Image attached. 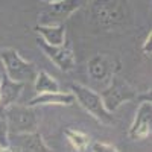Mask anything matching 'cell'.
I'll return each instance as SVG.
<instances>
[{
  "label": "cell",
  "instance_id": "obj_21",
  "mask_svg": "<svg viewBox=\"0 0 152 152\" xmlns=\"http://www.w3.org/2000/svg\"><path fill=\"white\" fill-rule=\"evenodd\" d=\"M0 78H2V67H0ZM0 119H3V113L0 110Z\"/></svg>",
  "mask_w": 152,
  "mask_h": 152
},
{
  "label": "cell",
  "instance_id": "obj_17",
  "mask_svg": "<svg viewBox=\"0 0 152 152\" xmlns=\"http://www.w3.org/2000/svg\"><path fill=\"white\" fill-rule=\"evenodd\" d=\"M0 146L2 148L9 146V134H8L5 119H0Z\"/></svg>",
  "mask_w": 152,
  "mask_h": 152
},
{
  "label": "cell",
  "instance_id": "obj_10",
  "mask_svg": "<svg viewBox=\"0 0 152 152\" xmlns=\"http://www.w3.org/2000/svg\"><path fill=\"white\" fill-rule=\"evenodd\" d=\"M9 137H12V140L9 138V146H12L17 152H53L38 131Z\"/></svg>",
  "mask_w": 152,
  "mask_h": 152
},
{
  "label": "cell",
  "instance_id": "obj_12",
  "mask_svg": "<svg viewBox=\"0 0 152 152\" xmlns=\"http://www.w3.org/2000/svg\"><path fill=\"white\" fill-rule=\"evenodd\" d=\"M75 104V97L70 91H50V93H41L35 94L29 104L31 107L38 105H56V107H70Z\"/></svg>",
  "mask_w": 152,
  "mask_h": 152
},
{
  "label": "cell",
  "instance_id": "obj_8",
  "mask_svg": "<svg viewBox=\"0 0 152 152\" xmlns=\"http://www.w3.org/2000/svg\"><path fill=\"white\" fill-rule=\"evenodd\" d=\"M38 46L61 72H72L76 67V58L70 41H66L61 46H49L38 38Z\"/></svg>",
  "mask_w": 152,
  "mask_h": 152
},
{
  "label": "cell",
  "instance_id": "obj_19",
  "mask_svg": "<svg viewBox=\"0 0 152 152\" xmlns=\"http://www.w3.org/2000/svg\"><path fill=\"white\" fill-rule=\"evenodd\" d=\"M0 152H17V151L12 148V146H5V148L0 149Z\"/></svg>",
  "mask_w": 152,
  "mask_h": 152
},
{
  "label": "cell",
  "instance_id": "obj_5",
  "mask_svg": "<svg viewBox=\"0 0 152 152\" xmlns=\"http://www.w3.org/2000/svg\"><path fill=\"white\" fill-rule=\"evenodd\" d=\"M99 94L107 111H110L111 114L114 111H117L125 102H129V100H134L137 97L135 88L131 87L125 79L119 78L117 75L113 76Z\"/></svg>",
  "mask_w": 152,
  "mask_h": 152
},
{
  "label": "cell",
  "instance_id": "obj_16",
  "mask_svg": "<svg viewBox=\"0 0 152 152\" xmlns=\"http://www.w3.org/2000/svg\"><path fill=\"white\" fill-rule=\"evenodd\" d=\"M91 152H119V149L116 146H113L110 143H104V142H94L90 145Z\"/></svg>",
  "mask_w": 152,
  "mask_h": 152
},
{
  "label": "cell",
  "instance_id": "obj_15",
  "mask_svg": "<svg viewBox=\"0 0 152 152\" xmlns=\"http://www.w3.org/2000/svg\"><path fill=\"white\" fill-rule=\"evenodd\" d=\"M64 135L67 138L69 145L76 151V152H85L91 145V138L88 134L79 131V129H75V128H67L64 131Z\"/></svg>",
  "mask_w": 152,
  "mask_h": 152
},
{
  "label": "cell",
  "instance_id": "obj_18",
  "mask_svg": "<svg viewBox=\"0 0 152 152\" xmlns=\"http://www.w3.org/2000/svg\"><path fill=\"white\" fill-rule=\"evenodd\" d=\"M142 52L146 58H151V53H152V32H149L143 41V46H142Z\"/></svg>",
  "mask_w": 152,
  "mask_h": 152
},
{
  "label": "cell",
  "instance_id": "obj_20",
  "mask_svg": "<svg viewBox=\"0 0 152 152\" xmlns=\"http://www.w3.org/2000/svg\"><path fill=\"white\" fill-rule=\"evenodd\" d=\"M41 2H46V3H49V5H53V3L61 2V0H41Z\"/></svg>",
  "mask_w": 152,
  "mask_h": 152
},
{
  "label": "cell",
  "instance_id": "obj_4",
  "mask_svg": "<svg viewBox=\"0 0 152 152\" xmlns=\"http://www.w3.org/2000/svg\"><path fill=\"white\" fill-rule=\"evenodd\" d=\"M70 93L75 97V102H78L93 119H96L99 123L102 125H113L114 117L110 111H107L100 94L97 91H94L93 88L85 87L81 84H72L70 85Z\"/></svg>",
  "mask_w": 152,
  "mask_h": 152
},
{
  "label": "cell",
  "instance_id": "obj_23",
  "mask_svg": "<svg viewBox=\"0 0 152 152\" xmlns=\"http://www.w3.org/2000/svg\"><path fill=\"white\" fill-rule=\"evenodd\" d=\"M149 2H151V0H149Z\"/></svg>",
  "mask_w": 152,
  "mask_h": 152
},
{
  "label": "cell",
  "instance_id": "obj_14",
  "mask_svg": "<svg viewBox=\"0 0 152 152\" xmlns=\"http://www.w3.org/2000/svg\"><path fill=\"white\" fill-rule=\"evenodd\" d=\"M34 88L37 94L41 93H50V91H59V84L50 73L46 70L37 72L35 79H34Z\"/></svg>",
  "mask_w": 152,
  "mask_h": 152
},
{
  "label": "cell",
  "instance_id": "obj_3",
  "mask_svg": "<svg viewBox=\"0 0 152 152\" xmlns=\"http://www.w3.org/2000/svg\"><path fill=\"white\" fill-rule=\"evenodd\" d=\"M0 62L3 66V73L11 81L20 84L34 81L38 72L34 62L24 59L18 53V50L12 47H5L0 50Z\"/></svg>",
  "mask_w": 152,
  "mask_h": 152
},
{
  "label": "cell",
  "instance_id": "obj_11",
  "mask_svg": "<svg viewBox=\"0 0 152 152\" xmlns=\"http://www.w3.org/2000/svg\"><path fill=\"white\" fill-rule=\"evenodd\" d=\"M23 88H24V84L11 81L2 72V78H0V110H2V113H5V110L9 105L17 102Z\"/></svg>",
  "mask_w": 152,
  "mask_h": 152
},
{
  "label": "cell",
  "instance_id": "obj_1",
  "mask_svg": "<svg viewBox=\"0 0 152 152\" xmlns=\"http://www.w3.org/2000/svg\"><path fill=\"white\" fill-rule=\"evenodd\" d=\"M91 21L102 31H113L125 24L128 8L125 0H94L90 6Z\"/></svg>",
  "mask_w": 152,
  "mask_h": 152
},
{
  "label": "cell",
  "instance_id": "obj_13",
  "mask_svg": "<svg viewBox=\"0 0 152 152\" xmlns=\"http://www.w3.org/2000/svg\"><path fill=\"white\" fill-rule=\"evenodd\" d=\"M34 31L40 35V40L49 46H61L67 41L64 24H37Z\"/></svg>",
  "mask_w": 152,
  "mask_h": 152
},
{
  "label": "cell",
  "instance_id": "obj_22",
  "mask_svg": "<svg viewBox=\"0 0 152 152\" xmlns=\"http://www.w3.org/2000/svg\"><path fill=\"white\" fill-rule=\"evenodd\" d=\"M0 149H2V146H0Z\"/></svg>",
  "mask_w": 152,
  "mask_h": 152
},
{
  "label": "cell",
  "instance_id": "obj_2",
  "mask_svg": "<svg viewBox=\"0 0 152 152\" xmlns=\"http://www.w3.org/2000/svg\"><path fill=\"white\" fill-rule=\"evenodd\" d=\"M3 119L6 122L9 135H20L38 131V117L35 107L15 102L5 110Z\"/></svg>",
  "mask_w": 152,
  "mask_h": 152
},
{
  "label": "cell",
  "instance_id": "obj_7",
  "mask_svg": "<svg viewBox=\"0 0 152 152\" xmlns=\"http://www.w3.org/2000/svg\"><path fill=\"white\" fill-rule=\"evenodd\" d=\"M151 132H152V104H151V93H149L138 104L134 120L129 126L128 135L131 140L137 142L151 137Z\"/></svg>",
  "mask_w": 152,
  "mask_h": 152
},
{
  "label": "cell",
  "instance_id": "obj_6",
  "mask_svg": "<svg viewBox=\"0 0 152 152\" xmlns=\"http://www.w3.org/2000/svg\"><path fill=\"white\" fill-rule=\"evenodd\" d=\"M120 70V62L110 53H97L87 64V73L91 81L107 85L114 75Z\"/></svg>",
  "mask_w": 152,
  "mask_h": 152
},
{
  "label": "cell",
  "instance_id": "obj_9",
  "mask_svg": "<svg viewBox=\"0 0 152 152\" xmlns=\"http://www.w3.org/2000/svg\"><path fill=\"white\" fill-rule=\"evenodd\" d=\"M88 0H61L58 3L50 5V8L41 12L40 24H64V21L78 9L85 6Z\"/></svg>",
  "mask_w": 152,
  "mask_h": 152
}]
</instances>
